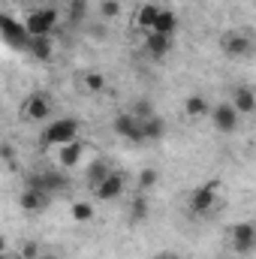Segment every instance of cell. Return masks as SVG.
Masks as SVG:
<instances>
[{
	"label": "cell",
	"mask_w": 256,
	"mask_h": 259,
	"mask_svg": "<svg viewBox=\"0 0 256 259\" xmlns=\"http://www.w3.org/2000/svg\"><path fill=\"white\" fill-rule=\"evenodd\" d=\"M30 187H42L49 193H58L66 187V178L61 172H36V175H30Z\"/></svg>",
	"instance_id": "12"
},
{
	"label": "cell",
	"mask_w": 256,
	"mask_h": 259,
	"mask_svg": "<svg viewBox=\"0 0 256 259\" xmlns=\"http://www.w3.org/2000/svg\"><path fill=\"white\" fill-rule=\"evenodd\" d=\"M81 154H84V145L75 139V142H69V145H61V151H58V163H61L64 169H72V166L81 160Z\"/></svg>",
	"instance_id": "16"
},
{
	"label": "cell",
	"mask_w": 256,
	"mask_h": 259,
	"mask_svg": "<svg viewBox=\"0 0 256 259\" xmlns=\"http://www.w3.org/2000/svg\"><path fill=\"white\" fill-rule=\"evenodd\" d=\"M154 259H178V256H175L172 250H160V253H157V256H154Z\"/></svg>",
	"instance_id": "29"
},
{
	"label": "cell",
	"mask_w": 256,
	"mask_h": 259,
	"mask_svg": "<svg viewBox=\"0 0 256 259\" xmlns=\"http://www.w3.org/2000/svg\"><path fill=\"white\" fill-rule=\"evenodd\" d=\"M18 256H21V259H39V256H42V247H39V241H33V238L21 241V247H18Z\"/></svg>",
	"instance_id": "24"
},
{
	"label": "cell",
	"mask_w": 256,
	"mask_h": 259,
	"mask_svg": "<svg viewBox=\"0 0 256 259\" xmlns=\"http://www.w3.org/2000/svg\"><path fill=\"white\" fill-rule=\"evenodd\" d=\"M81 84H84V91H88V94H103V91H106V75H103V72H97V69H91V72H84Z\"/></svg>",
	"instance_id": "21"
},
{
	"label": "cell",
	"mask_w": 256,
	"mask_h": 259,
	"mask_svg": "<svg viewBox=\"0 0 256 259\" xmlns=\"http://www.w3.org/2000/svg\"><path fill=\"white\" fill-rule=\"evenodd\" d=\"M232 106H235L241 115H253L256 112V94L250 91V88L238 84V88L232 91Z\"/></svg>",
	"instance_id": "13"
},
{
	"label": "cell",
	"mask_w": 256,
	"mask_h": 259,
	"mask_svg": "<svg viewBox=\"0 0 256 259\" xmlns=\"http://www.w3.org/2000/svg\"><path fill=\"white\" fill-rule=\"evenodd\" d=\"M253 247H256V223H250V220L235 223L232 226V250L247 256V253H253Z\"/></svg>",
	"instance_id": "8"
},
{
	"label": "cell",
	"mask_w": 256,
	"mask_h": 259,
	"mask_svg": "<svg viewBox=\"0 0 256 259\" xmlns=\"http://www.w3.org/2000/svg\"><path fill=\"white\" fill-rule=\"evenodd\" d=\"M78 139V121L75 118H58L52 121L49 130H42V145H69Z\"/></svg>",
	"instance_id": "2"
},
{
	"label": "cell",
	"mask_w": 256,
	"mask_h": 259,
	"mask_svg": "<svg viewBox=\"0 0 256 259\" xmlns=\"http://www.w3.org/2000/svg\"><path fill=\"white\" fill-rule=\"evenodd\" d=\"M226 259H235V256H226Z\"/></svg>",
	"instance_id": "31"
},
{
	"label": "cell",
	"mask_w": 256,
	"mask_h": 259,
	"mask_svg": "<svg viewBox=\"0 0 256 259\" xmlns=\"http://www.w3.org/2000/svg\"><path fill=\"white\" fill-rule=\"evenodd\" d=\"M52 109H55V103H52L49 94H30V97L21 103V115H24L30 124L49 121V118H52Z\"/></svg>",
	"instance_id": "5"
},
{
	"label": "cell",
	"mask_w": 256,
	"mask_h": 259,
	"mask_svg": "<svg viewBox=\"0 0 256 259\" xmlns=\"http://www.w3.org/2000/svg\"><path fill=\"white\" fill-rule=\"evenodd\" d=\"M160 9H163V6H157V3H142L139 12H136V27H142L145 33L154 30V24H157V18H160Z\"/></svg>",
	"instance_id": "14"
},
{
	"label": "cell",
	"mask_w": 256,
	"mask_h": 259,
	"mask_svg": "<svg viewBox=\"0 0 256 259\" xmlns=\"http://www.w3.org/2000/svg\"><path fill=\"white\" fill-rule=\"evenodd\" d=\"M148 214H151L148 199H145V196H136V199L130 202V220H133V223H142V220H148Z\"/></svg>",
	"instance_id": "22"
},
{
	"label": "cell",
	"mask_w": 256,
	"mask_h": 259,
	"mask_svg": "<svg viewBox=\"0 0 256 259\" xmlns=\"http://www.w3.org/2000/svg\"><path fill=\"white\" fill-rule=\"evenodd\" d=\"M124 187H127V175L118 172V169H112L103 178V184L94 187V196H97V202H112V199H118V196L124 193Z\"/></svg>",
	"instance_id": "7"
},
{
	"label": "cell",
	"mask_w": 256,
	"mask_h": 259,
	"mask_svg": "<svg viewBox=\"0 0 256 259\" xmlns=\"http://www.w3.org/2000/svg\"><path fill=\"white\" fill-rule=\"evenodd\" d=\"M109 172H112V169H109V166H106V163H94V166H91V169H88V187H91V190H94V187H97V184H103V178H106V175H109Z\"/></svg>",
	"instance_id": "23"
},
{
	"label": "cell",
	"mask_w": 256,
	"mask_h": 259,
	"mask_svg": "<svg viewBox=\"0 0 256 259\" xmlns=\"http://www.w3.org/2000/svg\"><path fill=\"white\" fill-rule=\"evenodd\" d=\"M18 205H21L24 214H39V211H46L52 205V193L42 190V187H30L27 184V190L18 196Z\"/></svg>",
	"instance_id": "9"
},
{
	"label": "cell",
	"mask_w": 256,
	"mask_h": 259,
	"mask_svg": "<svg viewBox=\"0 0 256 259\" xmlns=\"http://www.w3.org/2000/svg\"><path fill=\"white\" fill-rule=\"evenodd\" d=\"M133 115H136V118H151V115H154V109H151V103L139 100V103H136V109H133Z\"/></svg>",
	"instance_id": "27"
},
{
	"label": "cell",
	"mask_w": 256,
	"mask_h": 259,
	"mask_svg": "<svg viewBox=\"0 0 256 259\" xmlns=\"http://www.w3.org/2000/svg\"><path fill=\"white\" fill-rule=\"evenodd\" d=\"M0 157H3L6 166H12V163H15V148H12L9 142H3V145H0Z\"/></svg>",
	"instance_id": "28"
},
{
	"label": "cell",
	"mask_w": 256,
	"mask_h": 259,
	"mask_svg": "<svg viewBox=\"0 0 256 259\" xmlns=\"http://www.w3.org/2000/svg\"><path fill=\"white\" fill-rule=\"evenodd\" d=\"M175 30H178V15H175V9H160V18H157V24H154V33L175 36Z\"/></svg>",
	"instance_id": "18"
},
{
	"label": "cell",
	"mask_w": 256,
	"mask_h": 259,
	"mask_svg": "<svg viewBox=\"0 0 256 259\" xmlns=\"http://www.w3.org/2000/svg\"><path fill=\"white\" fill-rule=\"evenodd\" d=\"M94 205L91 202H72L69 205V217H72V223H91L94 220Z\"/></svg>",
	"instance_id": "20"
},
{
	"label": "cell",
	"mask_w": 256,
	"mask_h": 259,
	"mask_svg": "<svg viewBox=\"0 0 256 259\" xmlns=\"http://www.w3.org/2000/svg\"><path fill=\"white\" fill-rule=\"evenodd\" d=\"M157 178H160V172H157V169H142L136 184H139V190H151V187L157 184Z\"/></svg>",
	"instance_id": "25"
},
{
	"label": "cell",
	"mask_w": 256,
	"mask_h": 259,
	"mask_svg": "<svg viewBox=\"0 0 256 259\" xmlns=\"http://www.w3.org/2000/svg\"><path fill=\"white\" fill-rule=\"evenodd\" d=\"M118 12H121V3H118V0H103V3H100V15H103V18H115Z\"/></svg>",
	"instance_id": "26"
},
{
	"label": "cell",
	"mask_w": 256,
	"mask_h": 259,
	"mask_svg": "<svg viewBox=\"0 0 256 259\" xmlns=\"http://www.w3.org/2000/svg\"><path fill=\"white\" fill-rule=\"evenodd\" d=\"M217 196H220V178H211V181L199 184L190 193V202H187L190 214H208L217 205Z\"/></svg>",
	"instance_id": "1"
},
{
	"label": "cell",
	"mask_w": 256,
	"mask_h": 259,
	"mask_svg": "<svg viewBox=\"0 0 256 259\" xmlns=\"http://www.w3.org/2000/svg\"><path fill=\"white\" fill-rule=\"evenodd\" d=\"M238 118H241V112L232 106V103H217L214 109H211V124L217 133H235L238 130Z\"/></svg>",
	"instance_id": "6"
},
{
	"label": "cell",
	"mask_w": 256,
	"mask_h": 259,
	"mask_svg": "<svg viewBox=\"0 0 256 259\" xmlns=\"http://www.w3.org/2000/svg\"><path fill=\"white\" fill-rule=\"evenodd\" d=\"M169 52H172V36H163V33H154V30L145 33V55H148V58L160 61V58H166Z\"/></svg>",
	"instance_id": "11"
},
{
	"label": "cell",
	"mask_w": 256,
	"mask_h": 259,
	"mask_svg": "<svg viewBox=\"0 0 256 259\" xmlns=\"http://www.w3.org/2000/svg\"><path fill=\"white\" fill-rule=\"evenodd\" d=\"M39 259H61V253H55V250H42V256Z\"/></svg>",
	"instance_id": "30"
},
{
	"label": "cell",
	"mask_w": 256,
	"mask_h": 259,
	"mask_svg": "<svg viewBox=\"0 0 256 259\" xmlns=\"http://www.w3.org/2000/svg\"><path fill=\"white\" fill-rule=\"evenodd\" d=\"M220 49H223L226 58L241 61V58H247V55L253 52V39H250V33H244V30H226V33L220 36Z\"/></svg>",
	"instance_id": "4"
},
{
	"label": "cell",
	"mask_w": 256,
	"mask_h": 259,
	"mask_svg": "<svg viewBox=\"0 0 256 259\" xmlns=\"http://www.w3.org/2000/svg\"><path fill=\"white\" fill-rule=\"evenodd\" d=\"M211 103L202 97V94H190L187 100H184V115L187 118H205V115H211Z\"/></svg>",
	"instance_id": "15"
},
{
	"label": "cell",
	"mask_w": 256,
	"mask_h": 259,
	"mask_svg": "<svg viewBox=\"0 0 256 259\" xmlns=\"http://www.w3.org/2000/svg\"><path fill=\"white\" fill-rule=\"evenodd\" d=\"M139 121H142V136H145V142H157V139H163L166 127H163V121H160L157 115H151V118H139Z\"/></svg>",
	"instance_id": "19"
},
{
	"label": "cell",
	"mask_w": 256,
	"mask_h": 259,
	"mask_svg": "<svg viewBox=\"0 0 256 259\" xmlns=\"http://www.w3.org/2000/svg\"><path fill=\"white\" fill-rule=\"evenodd\" d=\"M27 36H52L55 24H58V9H33L24 21Z\"/></svg>",
	"instance_id": "3"
},
{
	"label": "cell",
	"mask_w": 256,
	"mask_h": 259,
	"mask_svg": "<svg viewBox=\"0 0 256 259\" xmlns=\"http://www.w3.org/2000/svg\"><path fill=\"white\" fill-rule=\"evenodd\" d=\"M27 49H30V55H33L36 61H49V58L55 55V42H52V36H30Z\"/></svg>",
	"instance_id": "17"
},
{
	"label": "cell",
	"mask_w": 256,
	"mask_h": 259,
	"mask_svg": "<svg viewBox=\"0 0 256 259\" xmlns=\"http://www.w3.org/2000/svg\"><path fill=\"white\" fill-rule=\"evenodd\" d=\"M112 127H115V133H118L121 139H127V142H145V136H142V121H139L133 112L118 115Z\"/></svg>",
	"instance_id": "10"
}]
</instances>
